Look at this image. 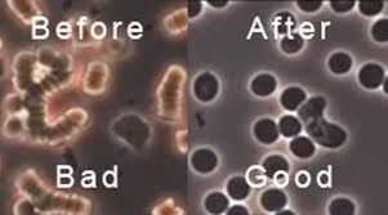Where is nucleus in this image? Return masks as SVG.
<instances>
[{
  "label": "nucleus",
  "instance_id": "nucleus-1",
  "mask_svg": "<svg viewBox=\"0 0 388 215\" xmlns=\"http://www.w3.org/2000/svg\"><path fill=\"white\" fill-rule=\"evenodd\" d=\"M306 129L316 143L326 148H338L347 140V134L341 127L328 123L324 117L306 124Z\"/></svg>",
  "mask_w": 388,
  "mask_h": 215
},
{
  "label": "nucleus",
  "instance_id": "nucleus-2",
  "mask_svg": "<svg viewBox=\"0 0 388 215\" xmlns=\"http://www.w3.org/2000/svg\"><path fill=\"white\" fill-rule=\"evenodd\" d=\"M385 80V71L379 65L366 64L359 71V81L366 89H377Z\"/></svg>",
  "mask_w": 388,
  "mask_h": 215
},
{
  "label": "nucleus",
  "instance_id": "nucleus-3",
  "mask_svg": "<svg viewBox=\"0 0 388 215\" xmlns=\"http://www.w3.org/2000/svg\"><path fill=\"white\" fill-rule=\"evenodd\" d=\"M326 102L322 97H313L312 99H309L306 105L303 106L299 111V116L304 124H308L311 121L322 117L324 114V108H325Z\"/></svg>",
  "mask_w": 388,
  "mask_h": 215
},
{
  "label": "nucleus",
  "instance_id": "nucleus-4",
  "mask_svg": "<svg viewBox=\"0 0 388 215\" xmlns=\"http://www.w3.org/2000/svg\"><path fill=\"white\" fill-rule=\"evenodd\" d=\"M328 65L331 72L337 73V75H342V73H346L351 70V67H352V58H351L347 53L338 52V53H334L331 56Z\"/></svg>",
  "mask_w": 388,
  "mask_h": 215
},
{
  "label": "nucleus",
  "instance_id": "nucleus-5",
  "mask_svg": "<svg viewBox=\"0 0 388 215\" xmlns=\"http://www.w3.org/2000/svg\"><path fill=\"white\" fill-rule=\"evenodd\" d=\"M291 151L298 157L308 158L315 153V144L306 137H299L291 142Z\"/></svg>",
  "mask_w": 388,
  "mask_h": 215
},
{
  "label": "nucleus",
  "instance_id": "nucleus-6",
  "mask_svg": "<svg viewBox=\"0 0 388 215\" xmlns=\"http://www.w3.org/2000/svg\"><path fill=\"white\" fill-rule=\"evenodd\" d=\"M306 99V94L298 88L289 89L283 94V103L288 110H295Z\"/></svg>",
  "mask_w": 388,
  "mask_h": 215
},
{
  "label": "nucleus",
  "instance_id": "nucleus-7",
  "mask_svg": "<svg viewBox=\"0 0 388 215\" xmlns=\"http://www.w3.org/2000/svg\"><path fill=\"white\" fill-rule=\"evenodd\" d=\"M329 213L335 215H350L355 213V206L351 200L339 197L333 200V203L329 206Z\"/></svg>",
  "mask_w": 388,
  "mask_h": 215
},
{
  "label": "nucleus",
  "instance_id": "nucleus-8",
  "mask_svg": "<svg viewBox=\"0 0 388 215\" xmlns=\"http://www.w3.org/2000/svg\"><path fill=\"white\" fill-rule=\"evenodd\" d=\"M281 130L284 136H294L300 132V124L299 121L293 116L284 117V120L281 121Z\"/></svg>",
  "mask_w": 388,
  "mask_h": 215
},
{
  "label": "nucleus",
  "instance_id": "nucleus-9",
  "mask_svg": "<svg viewBox=\"0 0 388 215\" xmlns=\"http://www.w3.org/2000/svg\"><path fill=\"white\" fill-rule=\"evenodd\" d=\"M373 38L377 41H387L388 39V22L387 19H379L378 22L374 23V27L372 30Z\"/></svg>",
  "mask_w": 388,
  "mask_h": 215
},
{
  "label": "nucleus",
  "instance_id": "nucleus-10",
  "mask_svg": "<svg viewBox=\"0 0 388 215\" xmlns=\"http://www.w3.org/2000/svg\"><path fill=\"white\" fill-rule=\"evenodd\" d=\"M383 8L382 1H360L359 9L360 12L368 17L376 16Z\"/></svg>",
  "mask_w": 388,
  "mask_h": 215
},
{
  "label": "nucleus",
  "instance_id": "nucleus-11",
  "mask_svg": "<svg viewBox=\"0 0 388 215\" xmlns=\"http://www.w3.org/2000/svg\"><path fill=\"white\" fill-rule=\"evenodd\" d=\"M258 134L265 142H272L276 138V130L271 121H263L259 124Z\"/></svg>",
  "mask_w": 388,
  "mask_h": 215
},
{
  "label": "nucleus",
  "instance_id": "nucleus-12",
  "mask_svg": "<svg viewBox=\"0 0 388 215\" xmlns=\"http://www.w3.org/2000/svg\"><path fill=\"white\" fill-rule=\"evenodd\" d=\"M331 8L338 13L348 12L354 8L355 1H331Z\"/></svg>",
  "mask_w": 388,
  "mask_h": 215
},
{
  "label": "nucleus",
  "instance_id": "nucleus-13",
  "mask_svg": "<svg viewBox=\"0 0 388 215\" xmlns=\"http://www.w3.org/2000/svg\"><path fill=\"white\" fill-rule=\"evenodd\" d=\"M269 164H272V166L270 165L269 170H274L275 169H278V171H283V169H285L288 166L287 162L284 161V158L278 157V156H272V157L269 158Z\"/></svg>",
  "mask_w": 388,
  "mask_h": 215
},
{
  "label": "nucleus",
  "instance_id": "nucleus-14",
  "mask_svg": "<svg viewBox=\"0 0 388 215\" xmlns=\"http://www.w3.org/2000/svg\"><path fill=\"white\" fill-rule=\"evenodd\" d=\"M322 1H300L299 6L302 9L307 10V12H313V10L320 9V6H321Z\"/></svg>",
  "mask_w": 388,
  "mask_h": 215
},
{
  "label": "nucleus",
  "instance_id": "nucleus-15",
  "mask_svg": "<svg viewBox=\"0 0 388 215\" xmlns=\"http://www.w3.org/2000/svg\"><path fill=\"white\" fill-rule=\"evenodd\" d=\"M297 183H299L300 186H307L309 183V175L307 173H300L297 175Z\"/></svg>",
  "mask_w": 388,
  "mask_h": 215
}]
</instances>
